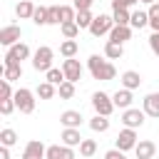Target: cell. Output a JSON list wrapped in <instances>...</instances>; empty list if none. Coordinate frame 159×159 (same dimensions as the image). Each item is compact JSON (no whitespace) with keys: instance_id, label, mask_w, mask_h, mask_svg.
I'll return each mask as SVG.
<instances>
[{"instance_id":"cell-14","label":"cell","mask_w":159,"mask_h":159,"mask_svg":"<svg viewBox=\"0 0 159 159\" xmlns=\"http://www.w3.org/2000/svg\"><path fill=\"white\" fill-rule=\"evenodd\" d=\"M60 139H62V144H65V147H80L84 137L80 134V129H77V127H65V129H62V134H60Z\"/></svg>"},{"instance_id":"cell-42","label":"cell","mask_w":159,"mask_h":159,"mask_svg":"<svg viewBox=\"0 0 159 159\" xmlns=\"http://www.w3.org/2000/svg\"><path fill=\"white\" fill-rule=\"evenodd\" d=\"M92 2H94V0H75L72 5H75V10L80 12V10H89V7H92Z\"/></svg>"},{"instance_id":"cell-33","label":"cell","mask_w":159,"mask_h":159,"mask_svg":"<svg viewBox=\"0 0 159 159\" xmlns=\"http://www.w3.org/2000/svg\"><path fill=\"white\" fill-rule=\"evenodd\" d=\"M147 12H149V27L154 32H159V2H152Z\"/></svg>"},{"instance_id":"cell-8","label":"cell","mask_w":159,"mask_h":159,"mask_svg":"<svg viewBox=\"0 0 159 159\" xmlns=\"http://www.w3.org/2000/svg\"><path fill=\"white\" fill-rule=\"evenodd\" d=\"M117 149H122V152H129V149H134L137 147V129H129V127H124L119 134H117Z\"/></svg>"},{"instance_id":"cell-37","label":"cell","mask_w":159,"mask_h":159,"mask_svg":"<svg viewBox=\"0 0 159 159\" xmlns=\"http://www.w3.org/2000/svg\"><path fill=\"white\" fill-rule=\"evenodd\" d=\"M32 22H35V25H47V7H35Z\"/></svg>"},{"instance_id":"cell-11","label":"cell","mask_w":159,"mask_h":159,"mask_svg":"<svg viewBox=\"0 0 159 159\" xmlns=\"http://www.w3.org/2000/svg\"><path fill=\"white\" fill-rule=\"evenodd\" d=\"M142 109H144L147 117L159 119V92H149V94L142 99Z\"/></svg>"},{"instance_id":"cell-7","label":"cell","mask_w":159,"mask_h":159,"mask_svg":"<svg viewBox=\"0 0 159 159\" xmlns=\"http://www.w3.org/2000/svg\"><path fill=\"white\" fill-rule=\"evenodd\" d=\"M144 109H134V107H129V109H124L122 112V124L124 127H129V129H139L142 124H144Z\"/></svg>"},{"instance_id":"cell-4","label":"cell","mask_w":159,"mask_h":159,"mask_svg":"<svg viewBox=\"0 0 159 159\" xmlns=\"http://www.w3.org/2000/svg\"><path fill=\"white\" fill-rule=\"evenodd\" d=\"M27 57H30V47L25 42H15L5 52V65H22V60H27Z\"/></svg>"},{"instance_id":"cell-43","label":"cell","mask_w":159,"mask_h":159,"mask_svg":"<svg viewBox=\"0 0 159 159\" xmlns=\"http://www.w3.org/2000/svg\"><path fill=\"white\" fill-rule=\"evenodd\" d=\"M104 159H127V157H124V152H122V149H117V147H114V149H109V152L104 154Z\"/></svg>"},{"instance_id":"cell-18","label":"cell","mask_w":159,"mask_h":159,"mask_svg":"<svg viewBox=\"0 0 159 159\" xmlns=\"http://www.w3.org/2000/svg\"><path fill=\"white\" fill-rule=\"evenodd\" d=\"M154 152H157V144H154V142H149V139H142V142H137V147H134L137 159H152V157H154Z\"/></svg>"},{"instance_id":"cell-25","label":"cell","mask_w":159,"mask_h":159,"mask_svg":"<svg viewBox=\"0 0 159 159\" xmlns=\"http://www.w3.org/2000/svg\"><path fill=\"white\" fill-rule=\"evenodd\" d=\"M89 129L92 132H107L109 129V117H104V114H94L92 119H89Z\"/></svg>"},{"instance_id":"cell-28","label":"cell","mask_w":159,"mask_h":159,"mask_svg":"<svg viewBox=\"0 0 159 159\" xmlns=\"http://www.w3.org/2000/svg\"><path fill=\"white\" fill-rule=\"evenodd\" d=\"M92 20H94V15H92L89 10H80V12H77V17H75V22L80 25V30H89Z\"/></svg>"},{"instance_id":"cell-16","label":"cell","mask_w":159,"mask_h":159,"mask_svg":"<svg viewBox=\"0 0 159 159\" xmlns=\"http://www.w3.org/2000/svg\"><path fill=\"white\" fill-rule=\"evenodd\" d=\"M82 112H77V109H65L62 114H60V124L62 127H77L80 129V124H82Z\"/></svg>"},{"instance_id":"cell-26","label":"cell","mask_w":159,"mask_h":159,"mask_svg":"<svg viewBox=\"0 0 159 159\" xmlns=\"http://www.w3.org/2000/svg\"><path fill=\"white\" fill-rule=\"evenodd\" d=\"M112 17H114V25H129L132 12H129V7H114L112 10Z\"/></svg>"},{"instance_id":"cell-6","label":"cell","mask_w":159,"mask_h":159,"mask_svg":"<svg viewBox=\"0 0 159 159\" xmlns=\"http://www.w3.org/2000/svg\"><path fill=\"white\" fill-rule=\"evenodd\" d=\"M112 27H114V17L112 15H97L92 20V25H89V32L94 37H102V35H109Z\"/></svg>"},{"instance_id":"cell-15","label":"cell","mask_w":159,"mask_h":159,"mask_svg":"<svg viewBox=\"0 0 159 159\" xmlns=\"http://www.w3.org/2000/svg\"><path fill=\"white\" fill-rule=\"evenodd\" d=\"M132 89H127V87H122V89H117L114 94H112V102H114V107H119V109H129L132 107Z\"/></svg>"},{"instance_id":"cell-3","label":"cell","mask_w":159,"mask_h":159,"mask_svg":"<svg viewBox=\"0 0 159 159\" xmlns=\"http://www.w3.org/2000/svg\"><path fill=\"white\" fill-rule=\"evenodd\" d=\"M15 104H17V109L22 112V114H32L35 112V92L32 89H27V87H20V89H15Z\"/></svg>"},{"instance_id":"cell-27","label":"cell","mask_w":159,"mask_h":159,"mask_svg":"<svg viewBox=\"0 0 159 159\" xmlns=\"http://www.w3.org/2000/svg\"><path fill=\"white\" fill-rule=\"evenodd\" d=\"M60 30H62L65 40H75V37L80 35V25H77L75 20H70V22H62V25H60Z\"/></svg>"},{"instance_id":"cell-30","label":"cell","mask_w":159,"mask_h":159,"mask_svg":"<svg viewBox=\"0 0 159 159\" xmlns=\"http://www.w3.org/2000/svg\"><path fill=\"white\" fill-rule=\"evenodd\" d=\"M45 80H47V82H52L55 87H60V84H62L67 77H65V72H62V70L52 67V70H47V72H45Z\"/></svg>"},{"instance_id":"cell-23","label":"cell","mask_w":159,"mask_h":159,"mask_svg":"<svg viewBox=\"0 0 159 159\" xmlns=\"http://www.w3.org/2000/svg\"><path fill=\"white\" fill-rule=\"evenodd\" d=\"M144 25H149V12H144V10H134V12H132V20H129V27L142 30Z\"/></svg>"},{"instance_id":"cell-19","label":"cell","mask_w":159,"mask_h":159,"mask_svg":"<svg viewBox=\"0 0 159 159\" xmlns=\"http://www.w3.org/2000/svg\"><path fill=\"white\" fill-rule=\"evenodd\" d=\"M119 82H122V87H127V89H132V92H134V89L142 84V75H139V72H134V70H127V72H122Z\"/></svg>"},{"instance_id":"cell-10","label":"cell","mask_w":159,"mask_h":159,"mask_svg":"<svg viewBox=\"0 0 159 159\" xmlns=\"http://www.w3.org/2000/svg\"><path fill=\"white\" fill-rule=\"evenodd\" d=\"M62 72H65V77H67L70 82H80V80H82V65H80V60L67 57V60L62 62Z\"/></svg>"},{"instance_id":"cell-35","label":"cell","mask_w":159,"mask_h":159,"mask_svg":"<svg viewBox=\"0 0 159 159\" xmlns=\"http://www.w3.org/2000/svg\"><path fill=\"white\" fill-rule=\"evenodd\" d=\"M47 25H62L60 5H50V7H47Z\"/></svg>"},{"instance_id":"cell-1","label":"cell","mask_w":159,"mask_h":159,"mask_svg":"<svg viewBox=\"0 0 159 159\" xmlns=\"http://www.w3.org/2000/svg\"><path fill=\"white\" fill-rule=\"evenodd\" d=\"M87 67H89V75H92L94 80L109 82V80H114V77H117V67H114L109 60L99 57V55H89V60H87Z\"/></svg>"},{"instance_id":"cell-17","label":"cell","mask_w":159,"mask_h":159,"mask_svg":"<svg viewBox=\"0 0 159 159\" xmlns=\"http://www.w3.org/2000/svg\"><path fill=\"white\" fill-rule=\"evenodd\" d=\"M129 37H132V27H129V25H114L112 32H109V42H119V45H124Z\"/></svg>"},{"instance_id":"cell-12","label":"cell","mask_w":159,"mask_h":159,"mask_svg":"<svg viewBox=\"0 0 159 159\" xmlns=\"http://www.w3.org/2000/svg\"><path fill=\"white\" fill-rule=\"evenodd\" d=\"M45 154H47V147L42 142L32 139V142H27V147L22 152V159H45Z\"/></svg>"},{"instance_id":"cell-45","label":"cell","mask_w":159,"mask_h":159,"mask_svg":"<svg viewBox=\"0 0 159 159\" xmlns=\"http://www.w3.org/2000/svg\"><path fill=\"white\" fill-rule=\"evenodd\" d=\"M139 2H147V5H152V2H157V0H139Z\"/></svg>"},{"instance_id":"cell-2","label":"cell","mask_w":159,"mask_h":159,"mask_svg":"<svg viewBox=\"0 0 159 159\" xmlns=\"http://www.w3.org/2000/svg\"><path fill=\"white\" fill-rule=\"evenodd\" d=\"M52 57H55L52 47L40 45V47L35 50V55H32V67H35L37 72H47V70H52Z\"/></svg>"},{"instance_id":"cell-9","label":"cell","mask_w":159,"mask_h":159,"mask_svg":"<svg viewBox=\"0 0 159 159\" xmlns=\"http://www.w3.org/2000/svg\"><path fill=\"white\" fill-rule=\"evenodd\" d=\"M20 37H22L20 25H5L0 30V45H5V47H12L15 42H20Z\"/></svg>"},{"instance_id":"cell-21","label":"cell","mask_w":159,"mask_h":159,"mask_svg":"<svg viewBox=\"0 0 159 159\" xmlns=\"http://www.w3.org/2000/svg\"><path fill=\"white\" fill-rule=\"evenodd\" d=\"M122 55H124V45L107 40V45H104V57H107V60H122Z\"/></svg>"},{"instance_id":"cell-44","label":"cell","mask_w":159,"mask_h":159,"mask_svg":"<svg viewBox=\"0 0 159 159\" xmlns=\"http://www.w3.org/2000/svg\"><path fill=\"white\" fill-rule=\"evenodd\" d=\"M0 159H10V147H2L0 144Z\"/></svg>"},{"instance_id":"cell-39","label":"cell","mask_w":159,"mask_h":159,"mask_svg":"<svg viewBox=\"0 0 159 159\" xmlns=\"http://www.w3.org/2000/svg\"><path fill=\"white\" fill-rule=\"evenodd\" d=\"M17 104H15V99H0V114L2 117H7V114H12V109H15Z\"/></svg>"},{"instance_id":"cell-34","label":"cell","mask_w":159,"mask_h":159,"mask_svg":"<svg viewBox=\"0 0 159 159\" xmlns=\"http://www.w3.org/2000/svg\"><path fill=\"white\" fill-rule=\"evenodd\" d=\"M94 152H97V142L94 139H82V144H80V154L82 157H94Z\"/></svg>"},{"instance_id":"cell-41","label":"cell","mask_w":159,"mask_h":159,"mask_svg":"<svg viewBox=\"0 0 159 159\" xmlns=\"http://www.w3.org/2000/svg\"><path fill=\"white\" fill-rule=\"evenodd\" d=\"M139 0H112V10L114 7H132V5H137Z\"/></svg>"},{"instance_id":"cell-13","label":"cell","mask_w":159,"mask_h":159,"mask_svg":"<svg viewBox=\"0 0 159 159\" xmlns=\"http://www.w3.org/2000/svg\"><path fill=\"white\" fill-rule=\"evenodd\" d=\"M75 147H60V144H50L47 147V154H45V159H75V152H72Z\"/></svg>"},{"instance_id":"cell-29","label":"cell","mask_w":159,"mask_h":159,"mask_svg":"<svg viewBox=\"0 0 159 159\" xmlns=\"http://www.w3.org/2000/svg\"><path fill=\"white\" fill-rule=\"evenodd\" d=\"M77 50H80V45H77L75 40H65V42L60 45V55H62L65 60H67V57H75Z\"/></svg>"},{"instance_id":"cell-22","label":"cell","mask_w":159,"mask_h":159,"mask_svg":"<svg viewBox=\"0 0 159 159\" xmlns=\"http://www.w3.org/2000/svg\"><path fill=\"white\" fill-rule=\"evenodd\" d=\"M35 94H37L40 99H52V97L57 94V87H55L52 82H47V80H45V82H40V84H37Z\"/></svg>"},{"instance_id":"cell-32","label":"cell","mask_w":159,"mask_h":159,"mask_svg":"<svg viewBox=\"0 0 159 159\" xmlns=\"http://www.w3.org/2000/svg\"><path fill=\"white\" fill-rule=\"evenodd\" d=\"M15 142H17V132L10 129V127H5V129L0 132V144H2V147H12Z\"/></svg>"},{"instance_id":"cell-31","label":"cell","mask_w":159,"mask_h":159,"mask_svg":"<svg viewBox=\"0 0 159 159\" xmlns=\"http://www.w3.org/2000/svg\"><path fill=\"white\" fill-rule=\"evenodd\" d=\"M57 94H60V99H72V97H75V82L65 80V82L57 87Z\"/></svg>"},{"instance_id":"cell-20","label":"cell","mask_w":159,"mask_h":159,"mask_svg":"<svg viewBox=\"0 0 159 159\" xmlns=\"http://www.w3.org/2000/svg\"><path fill=\"white\" fill-rule=\"evenodd\" d=\"M15 15H17L20 20H32V15H35V5H32L30 0H20V2L15 5Z\"/></svg>"},{"instance_id":"cell-24","label":"cell","mask_w":159,"mask_h":159,"mask_svg":"<svg viewBox=\"0 0 159 159\" xmlns=\"http://www.w3.org/2000/svg\"><path fill=\"white\" fill-rule=\"evenodd\" d=\"M22 77V65H2V80L15 82Z\"/></svg>"},{"instance_id":"cell-40","label":"cell","mask_w":159,"mask_h":159,"mask_svg":"<svg viewBox=\"0 0 159 159\" xmlns=\"http://www.w3.org/2000/svg\"><path fill=\"white\" fill-rule=\"evenodd\" d=\"M149 47H152V52L159 57V32H152V37H149Z\"/></svg>"},{"instance_id":"cell-36","label":"cell","mask_w":159,"mask_h":159,"mask_svg":"<svg viewBox=\"0 0 159 159\" xmlns=\"http://www.w3.org/2000/svg\"><path fill=\"white\" fill-rule=\"evenodd\" d=\"M60 17H62V22H70V20H75V17H77V10H75V5H60Z\"/></svg>"},{"instance_id":"cell-5","label":"cell","mask_w":159,"mask_h":159,"mask_svg":"<svg viewBox=\"0 0 159 159\" xmlns=\"http://www.w3.org/2000/svg\"><path fill=\"white\" fill-rule=\"evenodd\" d=\"M92 107H94V112H97V114L109 117V114L114 112L112 94H107V92H94V94H92Z\"/></svg>"},{"instance_id":"cell-38","label":"cell","mask_w":159,"mask_h":159,"mask_svg":"<svg viewBox=\"0 0 159 159\" xmlns=\"http://www.w3.org/2000/svg\"><path fill=\"white\" fill-rule=\"evenodd\" d=\"M12 97H15V92H12L10 82L2 80V82H0V99H12Z\"/></svg>"}]
</instances>
